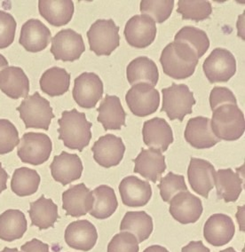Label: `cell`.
Returning <instances> with one entry per match:
<instances>
[{"label": "cell", "instance_id": "cell-1", "mask_svg": "<svg viewBox=\"0 0 245 252\" xmlns=\"http://www.w3.org/2000/svg\"><path fill=\"white\" fill-rule=\"evenodd\" d=\"M160 63L165 75L176 80H182L195 73L199 58L189 45L174 41L164 47Z\"/></svg>", "mask_w": 245, "mask_h": 252}, {"label": "cell", "instance_id": "cell-2", "mask_svg": "<svg viewBox=\"0 0 245 252\" xmlns=\"http://www.w3.org/2000/svg\"><path fill=\"white\" fill-rule=\"evenodd\" d=\"M58 124L59 140H62L68 149L82 152L90 143L92 125L87 121L85 113L77 109L63 111Z\"/></svg>", "mask_w": 245, "mask_h": 252}, {"label": "cell", "instance_id": "cell-3", "mask_svg": "<svg viewBox=\"0 0 245 252\" xmlns=\"http://www.w3.org/2000/svg\"><path fill=\"white\" fill-rule=\"evenodd\" d=\"M211 126L220 140H239L245 133V115L237 104H224L214 110Z\"/></svg>", "mask_w": 245, "mask_h": 252}, {"label": "cell", "instance_id": "cell-4", "mask_svg": "<svg viewBox=\"0 0 245 252\" xmlns=\"http://www.w3.org/2000/svg\"><path fill=\"white\" fill-rule=\"evenodd\" d=\"M16 109L26 129L34 128L48 131L51 121L55 117L50 102L37 92L23 99Z\"/></svg>", "mask_w": 245, "mask_h": 252}, {"label": "cell", "instance_id": "cell-5", "mask_svg": "<svg viewBox=\"0 0 245 252\" xmlns=\"http://www.w3.org/2000/svg\"><path fill=\"white\" fill-rule=\"evenodd\" d=\"M90 49L98 56H109L120 45L119 27L112 19L97 20L87 32Z\"/></svg>", "mask_w": 245, "mask_h": 252}, {"label": "cell", "instance_id": "cell-6", "mask_svg": "<svg viewBox=\"0 0 245 252\" xmlns=\"http://www.w3.org/2000/svg\"><path fill=\"white\" fill-rule=\"evenodd\" d=\"M163 106L161 111L167 114L170 120L183 121L186 115L192 114V107L195 104L194 94L186 85L173 83L168 88H163Z\"/></svg>", "mask_w": 245, "mask_h": 252}, {"label": "cell", "instance_id": "cell-7", "mask_svg": "<svg viewBox=\"0 0 245 252\" xmlns=\"http://www.w3.org/2000/svg\"><path fill=\"white\" fill-rule=\"evenodd\" d=\"M52 150V140L46 134L27 132L19 142L17 155L23 162L40 165L49 159Z\"/></svg>", "mask_w": 245, "mask_h": 252}, {"label": "cell", "instance_id": "cell-8", "mask_svg": "<svg viewBox=\"0 0 245 252\" xmlns=\"http://www.w3.org/2000/svg\"><path fill=\"white\" fill-rule=\"evenodd\" d=\"M203 68L210 83L227 82L236 74V58L228 50L215 48L205 59Z\"/></svg>", "mask_w": 245, "mask_h": 252}, {"label": "cell", "instance_id": "cell-9", "mask_svg": "<svg viewBox=\"0 0 245 252\" xmlns=\"http://www.w3.org/2000/svg\"><path fill=\"white\" fill-rule=\"evenodd\" d=\"M125 100L131 112L136 117H145L154 114L160 105L158 91L146 83H141L128 91Z\"/></svg>", "mask_w": 245, "mask_h": 252}, {"label": "cell", "instance_id": "cell-10", "mask_svg": "<svg viewBox=\"0 0 245 252\" xmlns=\"http://www.w3.org/2000/svg\"><path fill=\"white\" fill-rule=\"evenodd\" d=\"M51 40V53L56 61L74 62L86 51L81 35L71 29L61 31Z\"/></svg>", "mask_w": 245, "mask_h": 252}, {"label": "cell", "instance_id": "cell-11", "mask_svg": "<svg viewBox=\"0 0 245 252\" xmlns=\"http://www.w3.org/2000/svg\"><path fill=\"white\" fill-rule=\"evenodd\" d=\"M72 94L79 107L93 108L102 98L103 83L95 73H83L75 79Z\"/></svg>", "mask_w": 245, "mask_h": 252}, {"label": "cell", "instance_id": "cell-12", "mask_svg": "<svg viewBox=\"0 0 245 252\" xmlns=\"http://www.w3.org/2000/svg\"><path fill=\"white\" fill-rule=\"evenodd\" d=\"M123 34L131 46L146 48L155 39L156 25L154 20L148 15H135L128 21Z\"/></svg>", "mask_w": 245, "mask_h": 252}, {"label": "cell", "instance_id": "cell-13", "mask_svg": "<svg viewBox=\"0 0 245 252\" xmlns=\"http://www.w3.org/2000/svg\"><path fill=\"white\" fill-rule=\"evenodd\" d=\"M204 211L203 203L190 192L184 191L170 201V213L175 220L183 225L193 224L198 220Z\"/></svg>", "mask_w": 245, "mask_h": 252}, {"label": "cell", "instance_id": "cell-14", "mask_svg": "<svg viewBox=\"0 0 245 252\" xmlns=\"http://www.w3.org/2000/svg\"><path fill=\"white\" fill-rule=\"evenodd\" d=\"M95 162L104 168L118 165L123 158L125 146L122 139L113 134L100 137L92 148Z\"/></svg>", "mask_w": 245, "mask_h": 252}, {"label": "cell", "instance_id": "cell-15", "mask_svg": "<svg viewBox=\"0 0 245 252\" xmlns=\"http://www.w3.org/2000/svg\"><path fill=\"white\" fill-rule=\"evenodd\" d=\"M215 168L211 162L200 158H191L187 177L191 189L195 193L208 198L211 190L215 186Z\"/></svg>", "mask_w": 245, "mask_h": 252}, {"label": "cell", "instance_id": "cell-16", "mask_svg": "<svg viewBox=\"0 0 245 252\" xmlns=\"http://www.w3.org/2000/svg\"><path fill=\"white\" fill-rule=\"evenodd\" d=\"M235 233L236 226L233 220L226 214H214L204 224V239L214 247H221L230 243Z\"/></svg>", "mask_w": 245, "mask_h": 252}, {"label": "cell", "instance_id": "cell-17", "mask_svg": "<svg viewBox=\"0 0 245 252\" xmlns=\"http://www.w3.org/2000/svg\"><path fill=\"white\" fill-rule=\"evenodd\" d=\"M92 204V193L84 183L70 187L62 194V209L68 216H86L91 212Z\"/></svg>", "mask_w": 245, "mask_h": 252}, {"label": "cell", "instance_id": "cell-18", "mask_svg": "<svg viewBox=\"0 0 245 252\" xmlns=\"http://www.w3.org/2000/svg\"><path fill=\"white\" fill-rule=\"evenodd\" d=\"M64 238L69 247L82 252H89L95 246L98 233L90 221L81 220L74 221L67 226Z\"/></svg>", "mask_w": 245, "mask_h": 252}, {"label": "cell", "instance_id": "cell-19", "mask_svg": "<svg viewBox=\"0 0 245 252\" xmlns=\"http://www.w3.org/2000/svg\"><path fill=\"white\" fill-rule=\"evenodd\" d=\"M50 169L54 180L67 186L81 178L84 167L77 155L62 151L59 156H55Z\"/></svg>", "mask_w": 245, "mask_h": 252}, {"label": "cell", "instance_id": "cell-20", "mask_svg": "<svg viewBox=\"0 0 245 252\" xmlns=\"http://www.w3.org/2000/svg\"><path fill=\"white\" fill-rule=\"evenodd\" d=\"M143 141L150 149L165 152L173 142V130L165 119L154 117L143 125Z\"/></svg>", "mask_w": 245, "mask_h": 252}, {"label": "cell", "instance_id": "cell-21", "mask_svg": "<svg viewBox=\"0 0 245 252\" xmlns=\"http://www.w3.org/2000/svg\"><path fill=\"white\" fill-rule=\"evenodd\" d=\"M184 136L186 142L197 149H211L220 141L214 135L211 119L208 117H197L189 119Z\"/></svg>", "mask_w": 245, "mask_h": 252}, {"label": "cell", "instance_id": "cell-22", "mask_svg": "<svg viewBox=\"0 0 245 252\" xmlns=\"http://www.w3.org/2000/svg\"><path fill=\"white\" fill-rule=\"evenodd\" d=\"M50 30L37 19H31L21 30L19 43L30 53H38L46 49L50 43Z\"/></svg>", "mask_w": 245, "mask_h": 252}, {"label": "cell", "instance_id": "cell-23", "mask_svg": "<svg viewBox=\"0 0 245 252\" xmlns=\"http://www.w3.org/2000/svg\"><path fill=\"white\" fill-rule=\"evenodd\" d=\"M122 202L128 207H142L150 202L152 189L150 183L135 176H128L119 185Z\"/></svg>", "mask_w": 245, "mask_h": 252}, {"label": "cell", "instance_id": "cell-24", "mask_svg": "<svg viewBox=\"0 0 245 252\" xmlns=\"http://www.w3.org/2000/svg\"><path fill=\"white\" fill-rule=\"evenodd\" d=\"M133 162L135 163L134 172L153 183H156L166 170L164 156L154 149H142Z\"/></svg>", "mask_w": 245, "mask_h": 252}, {"label": "cell", "instance_id": "cell-25", "mask_svg": "<svg viewBox=\"0 0 245 252\" xmlns=\"http://www.w3.org/2000/svg\"><path fill=\"white\" fill-rule=\"evenodd\" d=\"M0 90L11 99L26 98L30 93V81L19 67H7L0 71Z\"/></svg>", "mask_w": 245, "mask_h": 252}, {"label": "cell", "instance_id": "cell-26", "mask_svg": "<svg viewBox=\"0 0 245 252\" xmlns=\"http://www.w3.org/2000/svg\"><path fill=\"white\" fill-rule=\"evenodd\" d=\"M97 111L99 112L97 120L102 125L105 131L121 130L122 126H126V113L118 96L106 95Z\"/></svg>", "mask_w": 245, "mask_h": 252}, {"label": "cell", "instance_id": "cell-27", "mask_svg": "<svg viewBox=\"0 0 245 252\" xmlns=\"http://www.w3.org/2000/svg\"><path fill=\"white\" fill-rule=\"evenodd\" d=\"M39 14L51 25L61 27L67 25L74 14V3L71 0H40Z\"/></svg>", "mask_w": 245, "mask_h": 252}, {"label": "cell", "instance_id": "cell-28", "mask_svg": "<svg viewBox=\"0 0 245 252\" xmlns=\"http://www.w3.org/2000/svg\"><path fill=\"white\" fill-rule=\"evenodd\" d=\"M126 75L129 84L135 86L146 83L150 86H156L159 79V72L155 63L146 56L134 59L126 68Z\"/></svg>", "mask_w": 245, "mask_h": 252}, {"label": "cell", "instance_id": "cell-29", "mask_svg": "<svg viewBox=\"0 0 245 252\" xmlns=\"http://www.w3.org/2000/svg\"><path fill=\"white\" fill-rule=\"evenodd\" d=\"M243 182L240 174L230 168L216 171L215 186L218 198L226 203L236 202L243 191Z\"/></svg>", "mask_w": 245, "mask_h": 252}, {"label": "cell", "instance_id": "cell-30", "mask_svg": "<svg viewBox=\"0 0 245 252\" xmlns=\"http://www.w3.org/2000/svg\"><path fill=\"white\" fill-rule=\"evenodd\" d=\"M29 214L31 225L40 230L54 227L55 222L59 219L58 206L52 199L46 198L44 195L31 203Z\"/></svg>", "mask_w": 245, "mask_h": 252}, {"label": "cell", "instance_id": "cell-31", "mask_svg": "<svg viewBox=\"0 0 245 252\" xmlns=\"http://www.w3.org/2000/svg\"><path fill=\"white\" fill-rule=\"evenodd\" d=\"M153 228V220L145 212H126L120 225L121 232L133 234L139 243L150 238Z\"/></svg>", "mask_w": 245, "mask_h": 252}, {"label": "cell", "instance_id": "cell-32", "mask_svg": "<svg viewBox=\"0 0 245 252\" xmlns=\"http://www.w3.org/2000/svg\"><path fill=\"white\" fill-rule=\"evenodd\" d=\"M27 220L19 210H7L0 215V239L14 242L23 237L27 231Z\"/></svg>", "mask_w": 245, "mask_h": 252}, {"label": "cell", "instance_id": "cell-33", "mask_svg": "<svg viewBox=\"0 0 245 252\" xmlns=\"http://www.w3.org/2000/svg\"><path fill=\"white\" fill-rule=\"evenodd\" d=\"M93 204L91 216L98 220H106L112 216L118 207V199L115 190L107 185H101L92 191Z\"/></svg>", "mask_w": 245, "mask_h": 252}, {"label": "cell", "instance_id": "cell-34", "mask_svg": "<svg viewBox=\"0 0 245 252\" xmlns=\"http://www.w3.org/2000/svg\"><path fill=\"white\" fill-rule=\"evenodd\" d=\"M41 90L51 97L66 94L70 86V75L66 69L53 67L43 73L39 81Z\"/></svg>", "mask_w": 245, "mask_h": 252}, {"label": "cell", "instance_id": "cell-35", "mask_svg": "<svg viewBox=\"0 0 245 252\" xmlns=\"http://www.w3.org/2000/svg\"><path fill=\"white\" fill-rule=\"evenodd\" d=\"M40 180V176L35 170L22 167L14 171L11 180V189L18 196H29L37 191Z\"/></svg>", "mask_w": 245, "mask_h": 252}, {"label": "cell", "instance_id": "cell-36", "mask_svg": "<svg viewBox=\"0 0 245 252\" xmlns=\"http://www.w3.org/2000/svg\"><path fill=\"white\" fill-rule=\"evenodd\" d=\"M174 41L183 42L189 45L199 59L204 56L210 47L209 37L207 34L204 31L193 26L182 28L176 34Z\"/></svg>", "mask_w": 245, "mask_h": 252}, {"label": "cell", "instance_id": "cell-37", "mask_svg": "<svg viewBox=\"0 0 245 252\" xmlns=\"http://www.w3.org/2000/svg\"><path fill=\"white\" fill-rule=\"evenodd\" d=\"M177 12L182 15V20H191L199 23L209 18L213 13V6L209 1L204 0H180Z\"/></svg>", "mask_w": 245, "mask_h": 252}, {"label": "cell", "instance_id": "cell-38", "mask_svg": "<svg viewBox=\"0 0 245 252\" xmlns=\"http://www.w3.org/2000/svg\"><path fill=\"white\" fill-rule=\"evenodd\" d=\"M174 7L173 0H142L141 12L153 19L154 23H163L171 16Z\"/></svg>", "mask_w": 245, "mask_h": 252}, {"label": "cell", "instance_id": "cell-39", "mask_svg": "<svg viewBox=\"0 0 245 252\" xmlns=\"http://www.w3.org/2000/svg\"><path fill=\"white\" fill-rule=\"evenodd\" d=\"M157 187L160 190V195L165 203H170L179 193L187 191L184 176L177 175L173 172H169L167 175L162 178Z\"/></svg>", "mask_w": 245, "mask_h": 252}, {"label": "cell", "instance_id": "cell-40", "mask_svg": "<svg viewBox=\"0 0 245 252\" xmlns=\"http://www.w3.org/2000/svg\"><path fill=\"white\" fill-rule=\"evenodd\" d=\"M19 142V132L14 124L6 119H0V155L12 152Z\"/></svg>", "mask_w": 245, "mask_h": 252}, {"label": "cell", "instance_id": "cell-41", "mask_svg": "<svg viewBox=\"0 0 245 252\" xmlns=\"http://www.w3.org/2000/svg\"><path fill=\"white\" fill-rule=\"evenodd\" d=\"M139 250L136 237L126 232L116 234L108 245V252H139Z\"/></svg>", "mask_w": 245, "mask_h": 252}, {"label": "cell", "instance_id": "cell-42", "mask_svg": "<svg viewBox=\"0 0 245 252\" xmlns=\"http://www.w3.org/2000/svg\"><path fill=\"white\" fill-rule=\"evenodd\" d=\"M17 23L11 14L0 11V49H5L13 44Z\"/></svg>", "mask_w": 245, "mask_h": 252}, {"label": "cell", "instance_id": "cell-43", "mask_svg": "<svg viewBox=\"0 0 245 252\" xmlns=\"http://www.w3.org/2000/svg\"><path fill=\"white\" fill-rule=\"evenodd\" d=\"M210 105L214 111L224 104H237V100L231 90L226 87H214L210 94Z\"/></svg>", "mask_w": 245, "mask_h": 252}, {"label": "cell", "instance_id": "cell-44", "mask_svg": "<svg viewBox=\"0 0 245 252\" xmlns=\"http://www.w3.org/2000/svg\"><path fill=\"white\" fill-rule=\"evenodd\" d=\"M21 250L22 252H50L49 245L38 239H32L31 241L23 244Z\"/></svg>", "mask_w": 245, "mask_h": 252}, {"label": "cell", "instance_id": "cell-45", "mask_svg": "<svg viewBox=\"0 0 245 252\" xmlns=\"http://www.w3.org/2000/svg\"><path fill=\"white\" fill-rule=\"evenodd\" d=\"M182 252H211V251L210 249L204 246L202 241H193L185 247L182 248Z\"/></svg>", "mask_w": 245, "mask_h": 252}, {"label": "cell", "instance_id": "cell-46", "mask_svg": "<svg viewBox=\"0 0 245 252\" xmlns=\"http://www.w3.org/2000/svg\"><path fill=\"white\" fill-rule=\"evenodd\" d=\"M9 179V175L5 171V169L2 167V163L0 162V194L6 189V182Z\"/></svg>", "mask_w": 245, "mask_h": 252}, {"label": "cell", "instance_id": "cell-47", "mask_svg": "<svg viewBox=\"0 0 245 252\" xmlns=\"http://www.w3.org/2000/svg\"><path fill=\"white\" fill-rule=\"evenodd\" d=\"M143 252H169V251L166 248L160 245H152L147 248Z\"/></svg>", "mask_w": 245, "mask_h": 252}, {"label": "cell", "instance_id": "cell-48", "mask_svg": "<svg viewBox=\"0 0 245 252\" xmlns=\"http://www.w3.org/2000/svg\"><path fill=\"white\" fill-rule=\"evenodd\" d=\"M8 66V62L7 60L5 58V56H3L2 54H0V70L2 68H7Z\"/></svg>", "mask_w": 245, "mask_h": 252}, {"label": "cell", "instance_id": "cell-49", "mask_svg": "<svg viewBox=\"0 0 245 252\" xmlns=\"http://www.w3.org/2000/svg\"><path fill=\"white\" fill-rule=\"evenodd\" d=\"M19 252L18 249H16V248H14V249H11V248H5L2 252Z\"/></svg>", "mask_w": 245, "mask_h": 252}, {"label": "cell", "instance_id": "cell-50", "mask_svg": "<svg viewBox=\"0 0 245 252\" xmlns=\"http://www.w3.org/2000/svg\"><path fill=\"white\" fill-rule=\"evenodd\" d=\"M236 252V250H235V249H234V248L229 247V248H227V249H226V250H223V251H221V252Z\"/></svg>", "mask_w": 245, "mask_h": 252}]
</instances>
